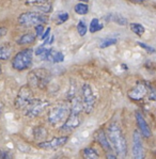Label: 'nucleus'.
Segmentation results:
<instances>
[{
	"mask_svg": "<svg viewBox=\"0 0 156 159\" xmlns=\"http://www.w3.org/2000/svg\"><path fill=\"white\" fill-rule=\"evenodd\" d=\"M107 137L117 155L121 158L125 157L127 155V144L120 127L117 124H110L107 128Z\"/></svg>",
	"mask_w": 156,
	"mask_h": 159,
	"instance_id": "nucleus-1",
	"label": "nucleus"
},
{
	"mask_svg": "<svg viewBox=\"0 0 156 159\" xmlns=\"http://www.w3.org/2000/svg\"><path fill=\"white\" fill-rule=\"evenodd\" d=\"M71 111L69 116L67 117L65 123L61 126L60 131L64 134L72 133L74 129H76L79 126L80 122V112L82 110V102L78 97H73L72 98V105H71Z\"/></svg>",
	"mask_w": 156,
	"mask_h": 159,
	"instance_id": "nucleus-2",
	"label": "nucleus"
},
{
	"mask_svg": "<svg viewBox=\"0 0 156 159\" xmlns=\"http://www.w3.org/2000/svg\"><path fill=\"white\" fill-rule=\"evenodd\" d=\"M50 81V73L45 68H35L28 75V84L30 87L45 89Z\"/></svg>",
	"mask_w": 156,
	"mask_h": 159,
	"instance_id": "nucleus-3",
	"label": "nucleus"
},
{
	"mask_svg": "<svg viewBox=\"0 0 156 159\" xmlns=\"http://www.w3.org/2000/svg\"><path fill=\"white\" fill-rule=\"evenodd\" d=\"M33 60V49L27 48L14 56L12 60V66L16 70H25L32 64Z\"/></svg>",
	"mask_w": 156,
	"mask_h": 159,
	"instance_id": "nucleus-4",
	"label": "nucleus"
},
{
	"mask_svg": "<svg viewBox=\"0 0 156 159\" xmlns=\"http://www.w3.org/2000/svg\"><path fill=\"white\" fill-rule=\"evenodd\" d=\"M70 105L67 102H61V104L56 105L48 112V122L52 125H57L61 123L63 119H65L70 113Z\"/></svg>",
	"mask_w": 156,
	"mask_h": 159,
	"instance_id": "nucleus-5",
	"label": "nucleus"
},
{
	"mask_svg": "<svg viewBox=\"0 0 156 159\" xmlns=\"http://www.w3.org/2000/svg\"><path fill=\"white\" fill-rule=\"evenodd\" d=\"M47 21V16L36 12H26L18 17V24L24 27L43 25Z\"/></svg>",
	"mask_w": 156,
	"mask_h": 159,
	"instance_id": "nucleus-6",
	"label": "nucleus"
},
{
	"mask_svg": "<svg viewBox=\"0 0 156 159\" xmlns=\"http://www.w3.org/2000/svg\"><path fill=\"white\" fill-rule=\"evenodd\" d=\"M81 102L86 113H91L95 105V96L89 84H84L81 87Z\"/></svg>",
	"mask_w": 156,
	"mask_h": 159,
	"instance_id": "nucleus-7",
	"label": "nucleus"
},
{
	"mask_svg": "<svg viewBox=\"0 0 156 159\" xmlns=\"http://www.w3.org/2000/svg\"><path fill=\"white\" fill-rule=\"evenodd\" d=\"M33 99V93L29 85H24L18 91V94L15 98V107L17 109H26V107Z\"/></svg>",
	"mask_w": 156,
	"mask_h": 159,
	"instance_id": "nucleus-8",
	"label": "nucleus"
},
{
	"mask_svg": "<svg viewBox=\"0 0 156 159\" xmlns=\"http://www.w3.org/2000/svg\"><path fill=\"white\" fill-rule=\"evenodd\" d=\"M49 102L43 99H34L30 102V104L26 107V116L28 117H35L40 116L41 113L48 107Z\"/></svg>",
	"mask_w": 156,
	"mask_h": 159,
	"instance_id": "nucleus-9",
	"label": "nucleus"
},
{
	"mask_svg": "<svg viewBox=\"0 0 156 159\" xmlns=\"http://www.w3.org/2000/svg\"><path fill=\"white\" fill-rule=\"evenodd\" d=\"M149 90H150V87H148L145 84L138 82L133 89H131L128 91V97H130L131 101H135V102L142 101L145 96H148Z\"/></svg>",
	"mask_w": 156,
	"mask_h": 159,
	"instance_id": "nucleus-10",
	"label": "nucleus"
},
{
	"mask_svg": "<svg viewBox=\"0 0 156 159\" xmlns=\"http://www.w3.org/2000/svg\"><path fill=\"white\" fill-rule=\"evenodd\" d=\"M69 141V137L62 136L59 138H53L49 141H44V142L39 143V148L43 150H57V148L63 146Z\"/></svg>",
	"mask_w": 156,
	"mask_h": 159,
	"instance_id": "nucleus-11",
	"label": "nucleus"
},
{
	"mask_svg": "<svg viewBox=\"0 0 156 159\" xmlns=\"http://www.w3.org/2000/svg\"><path fill=\"white\" fill-rule=\"evenodd\" d=\"M133 155L136 159H141L145 157V150H143L142 139L138 130L134 131L133 134Z\"/></svg>",
	"mask_w": 156,
	"mask_h": 159,
	"instance_id": "nucleus-12",
	"label": "nucleus"
},
{
	"mask_svg": "<svg viewBox=\"0 0 156 159\" xmlns=\"http://www.w3.org/2000/svg\"><path fill=\"white\" fill-rule=\"evenodd\" d=\"M94 137H95V140L99 142V145L103 148L104 151H106L107 153H111V152H112L111 144L109 142L104 129H99V130H96L95 134H94Z\"/></svg>",
	"mask_w": 156,
	"mask_h": 159,
	"instance_id": "nucleus-13",
	"label": "nucleus"
},
{
	"mask_svg": "<svg viewBox=\"0 0 156 159\" xmlns=\"http://www.w3.org/2000/svg\"><path fill=\"white\" fill-rule=\"evenodd\" d=\"M136 121H137V124H138V128H139V131L141 133L143 137L145 138H150L152 136V133H151V129L149 127L148 123L145 122V117L142 116V114L140 113L139 111L136 112Z\"/></svg>",
	"mask_w": 156,
	"mask_h": 159,
	"instance_id": "nucleus-14",
	"label": "nucleus"
},
{
	"mask_svg": "<svg viewBox=\"0 0 156 159\" xmlns=\"http://www.w3.org/2000/svg\"><path fill=\"white\" fill-rule=\"evenodd\" d=\"M44 60H47L52 63H61L64 61V55L63 52L53 49V48H48Z\"/></svg>",
	"mask_w": 156,
	"mask_h": 159,
	"instance_id": "nucleus-15",
	"label": "nucleus"
},
{
	"mask_svg": "<svg viewBox=\"0 0 156 159\" xmlns=\"http://www.w3.org/2000/svg\"><path fill=\"white\" fill-rule=\"evenodd\" d=\"M104 19L106 21H114L116 24L120 26H126L127 25V19L125 17L119 15V14H109L106 17H104Z\"/></svg>",
	"mask_w": 156,
	"mask_h": 159,
	"instance_id": "nucleus-16",
	"label": "nucleus"
},
{
	"mask_svg": "<svg viewBox=\"0 0 156 159\" xmlns=\"http://www.w3.org/2000/svg\"><path fill=\"white\" fill-rule=\"evenodd\" d=\"M35 41V35L32 33H26L24 34L23 36H21V38L18 39L17 41V44L18 45H29V44H32L34 43Z\"/></svg>",
	"mask_w": 156,
	"mask_h": 159,
	"instance_id": "nucleus-17",
	"label": "nucleus"
},
{
	"mask_svg": "<svg viewBox=\"0 0 156 159\" xmlns=\"http://www.w3.org/2000/svg\"><path fill=\"white\" fill-rule=\"evenodd\" d=\"M13 52V48L10 45L0 46V60H9Z\"/></svg>",
	"mask_w": 156,
	"mask_h": 159,
	"instance_id": "nucleus-18",
	"label": "nucleus"
},
{
	"mask_svg": "<svg viewBox=\"0 0 156 159\" xmlns=\"http://www.w3.org/2000/svg\"><path fill=\"white\" fill-rule=\"evenodd\" d=\"M103 29V25L99 23V20L97 18H93L90 23V26H89V31L91 33H95L97 31L102 30Z\"/></svg>",
	"mask_w": 156,
	"mask_h": 159,
	"instance_id": "nucleus-19",
	"label": "nucleus"
},
{
	"mask_svg": "<svg viewBox=\"0 0 156 159\" xmlns=\"http://www.w3.org/2000/svg\"><path fill=\"white\" fill-rule=\"evenodd\" d=\"M131 30L133 31L135 34H137V35L141 36L143 35V33L145 32V27H143L141 24H138V23H133L131 24Z\"/></svg>",
	"mask_w": 156,
	"mask_h": 159,
	"instance_id": "nucleus-20",
	"label": "nucleus"
},
{
	"mask_svg": "<svg viewBox=\"0 0 156 159\" xmlns=\"http://www.w3.org/2000/svg\"><path fill=\"white\" fill-rule=\"evenodd\" d=\"M82 155H84V157L87 158V159H96V158H99V154L96 153V151L93 150V148H85V150L82 151Z\"/></svg>",
	"mask_w": 156,
	"mask_h": 159,
	"instance_id": "nucleus-21",
	"label": "nucleus"
},
{
	"mask_svg": "<svg viewBox=\"0 0 156 159\" xmlns=\"http://www.w3.org/2000/svg\"><path fill=\"white\" fill-rule=\"evenodd\" d=\"M74 10L79 15H86L88 12H89V7H88L86 3H78L75 6Z\"/></svg>",
	"mask_w": 156,
	"mask_h": 159,
	"instance_id": "nucleus-22",
	"label": "nucleus"
},
{
	"mask_svg": "<svg viewBox=\"0 0 156 159\" xmlns=\"http://www.w3.org/2000/svg\"><path fill=\"white\" fill-rule=\"evenodd\" d=\"M118 42V40L114 38H108V39H105L101 42L99 44V47L101 48H106V47H109V46H112L114 44H117Z\"/></svg>",
	"mask_w": 156,
	"mask_h": 159,
	"instance_id": "nucleus-23",
	"label": "nucleus"
},
{
	"mask_svg": "<svg viewBox=\"0 0 156 159\" xmlns=\"http://www.w3.org/2000/svg\"><path fill=\"white\" fill-rule=\"evenodd\" d=\"M77 31H78V34H79L80 36L86 35V33L88 32V27H87L86 24H85L84 20H80L79 23H78Z\"/></svg>",
	"mask_w": 156,
	"mask_h": 159,
	"instance_id": "nucleus-24",
	"label": "nucleus"
},
{
	"mask_svg": "<svg viewBox=\"0 0 156 159\" xmlns=\"http://www.w3.org/2000/svg\"><path fill=\"white\" fill-rule=\"evenodd\" d=\"M56 17H57V24L61 25V24L65 23L69 19V14L67 12H59V13H57Z\"/></svg>",
	"mask_w": 156,
	"mask_h": 159,
	"instance_id": "nucleus-25",
	"label": "nucleus"
},
{
	"mask_svg": "<svg viewBox=\"0 0 156 159\" xmlns=\"http://www.w3.org/2000/svg\"><path fill=\"white\" fill-rule=\"evenodd\" d=\"M40 11H42L43 13H48V12L52 11V4L49 2H45V3H42V4H38L36 7Z\"/></svg>",
	"mask_w": 156,
	"mask_h": 159,
	"instance_id": "nucleus-26",
	"label": "nucleus"
},
{
	"mask_svg": "<svg viewBox=\"0 0 156 159\" xmlns=\"http://www.w3.org/2000/svg\"><path fill=\"white\" fill-rule=\"evenodd\" d=\"M46 51H47V48H46L44 45H42V46H40V47L36 48L35 55L39 56V57H41V59H43V60H44V58H45V55H46Z\"/></svg>",
	"mask_w": 156,
	"mask_h": 159,
	"instance_id": "nucleus-27",
	"label": "nucleus"
},
{
	"mask_svg": "<svg viewBox=\"0 0 156 159\" xmlns=\"http://www.w3.org/2000/svg\"><path fill=\"white\" fill-rule=\"evenodd\" d=\"M137 45L140 46L141 48H143V49H145V51H148V52H150V53H155L156 52V50L152 47V46H149V45H147V44H145V43L138 42Z\"/></svg>",
	"mask_w": 156,
	"mask_h": 159,
	"instance_id": "nucleus-28",
	"label": "nucleus"
},
{
	"mask_svg": "<svg viewBox=\"0 0 156 159\" xmlns=\"http://www.w3.org/2000/svg\"><path fill=\"white\" fill-rule=\"evenodd\" d=\"M45 2H48V0H26L27 4H35V6L45 3Z\"/></svg>",
	"mask_w": 156,
	"mask_h": 159,
	"instance_id": "nucleus-29",
	"label": "nucleus"
},
{
	"mask_svg": "<svg viewBox=\"0 0 156 159\" xmlns=\"http://www.w3.org/2000/svg\"><path fill=\"white\" fill-rule=\"evenodd\" d=\"M35 27V31H36V35L38 36H41L44 32V27L43 25H36Z\"/></svg>",
	"mask_w": 156,
	"mask_h": 159,
	"instance_id": "nucleus-30",
	"label": "nucleus"
},
{
	"mask_svg": "<svg viewBox=\"0 0 156 159\" xmlns=\"http://www.w3.org/2000/svg\"><path fill=\"white\" fill-rule=\"evenodd\" d=\"M12 155L7 151H0V158H11Z\"/></svg>",
	"mask_w": 156,
	"mask_h": 159,
	"instance_id": "nucleus-31",
	"label": "nucleus"
},
{
	"mask_svg": "<svg viewBox=\"0 0 156 159\" xmlns=\"http://www.w3.org/2000/svg\"><path fill=\"white\" fill-rule=\"evenodd\" d=\"M49 32H50V28L48 27V28L46 29V30H44L43 34L41 35V40H43V41H44L46 38H48V36H49Z\"/></svg>",
	"mask_w": 156,
	"mask_h": 159,
	"instance_id": "nucleus-32",
	"label": "nucleus"
},
{
	"mask_svg": "<svg viewBox=\"0 0 156 159\" xmlns=\"http://www.w3.org/2000/svg\"><path fill=\"white\" fill-rule=\"evenodd\" d=\"M7 32H8V29L4 28V27H1V28H0V38H2V36L6 35Z\"/></svg>",
	"mask_w": 156,
	"mask_h": 159,
	"instance_id": "nucleus-33",
	"label": "nucleus"
},
{
	"mask_svg": "<svg viewBox=\"0 0 156 159\" xmlns=\"http://www.w3.org/2000/svg\"><path fill=\"white\" fill-rule=\"evenodd\" d=\"M2 111H3V104H2V102H0V116L2 114Z\"/></svg>",
	"mask_w": 156,
	"mask_h": 159,
	"instance_id": "nucleus-34",
	"label": "nucleus"
},
{
	"mask_svg": "<svg viewBox=\"0 0 156 159\" xmlns=\"http://www.w3.org/2000/svg\"><path fill=\"white\" fill-rule=\"evenodd\" d=\"M131 1L135 2V3H142V2H143V0H131Z\"/></svg>",
	"mask_w": 156,
	"mask_h": 159,
	"instance_id": "nucleus-35",
	"label": "nucleus"
},
{
	"mask_svg": "<svg viewBox=\"0 0 156 159\" xmlns=\"http://www.w3.org/2000/svg\"><path fill=\"white\" fill-rule=\"evenodd\" d=\"M107 158H111V159H114V158H117V156H116V155H107Z\"/></svg>",
	"mask_w": 156,
	"mask_h": 159,
	"instance_id": "nucleus-36",
	"label": "nucleus"
},
{
	"mask_svg": "<svg viewBox=\"0 0 156 159\" xmlns=\"http://www.w3.org/2000/svg\"><path fill=\"white\" fill-rule=\"evenodd\" d=\"M79 1H82V2H88L89 0H79Z\"/></svg>",
	"mask_w": 156,
	"mask_h": 159,
	"instance_id": "nucleus-37",
	"label": "nucleus"
},
{
	"mask_svg": "<svg viewBox=\"0 0 156 159\" xmlns=\"http://www.w3.org/2000/svg\"><path fill=\"white\" fill-rule=\"evenodd\" d=\"M1 72H2V70H1V65H0V75H1Z\"/></svg>",
	"mask_w": 156,
	"mask_h": 159,
	"instance_id": "nucleus-38",
	"label": "nucleus"
}]
</instances>
